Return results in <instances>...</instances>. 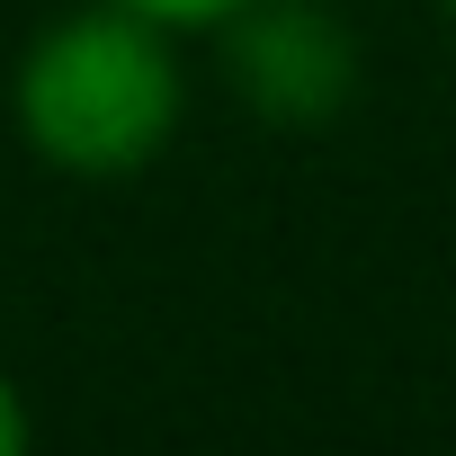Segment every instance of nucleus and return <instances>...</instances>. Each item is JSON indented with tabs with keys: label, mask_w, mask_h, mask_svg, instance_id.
<instances>
[{
	"label": "nucleus",
	"mask_w": 456,
	"mask_h": 456,
	"mask_svg": "<svg viewBox=\"0 0 456 456\" xmlns=\"http://www.w3.org/2000/svg\"><path fill=\"white\" fill-rule=\"evenodd\" d=\"M37 447V411H28V385L0 367V456H28Z\"/></svg>",
	"instance_id": "obj_4"
},
{
	"label": "nucleus",
	"mask_w": 456,
	"mask_h": 456,
	"mask_svg": "<svg viewBox=\"0 0 456 456\" xmlns=\"http://www.w3.org/2000/svg\"><path fill=\"white\" fill-rule=\"evenodd\" d=\"M117 10H134V19H152V28H170V37H215L242 0H117Z\"/></svg>",
	"instance_id": "obj_3"
},
{
	"label": "nucleus",
	"mask_w": 456,
	"mask_h": 456,
	"mask_svg": "<svg viewBox=\"0 0 456 456\" xmlns=\"http://www.w3.org/2000/svg\"><path fill=\"white\" fill-rule=\"evenodd\" d=\"M438 19H447V45H456V0H438Z\"/></svg>",
	"instance_id": "obj_5"
},
{
	"label": "nucleus",
	"mask_w": 456,
	"mask_h": 456,
	"mask_svg": "<svg viewBox=\"0 0 456 456\" xmlns=\"http://www.w3.org/2000/svg\"><path fill=\"white\" fill-rule=\"evenodd\" d=\"M215 63H224L233 108L278 134L340 126L367 81V45L331 0H242L215 28Z\"/></svg>",
	"instance_id": "obj_2"
},
{
	"label": "nucleus",
	"mask_w": 456,
	"mask_h": 456,
	"mask_svg": "<svg viewBox=\"0 0 456 456\" xmlns=\"http://www.w3.org/2000/svg\"><path fill=\"white\" fill-rule=\"evenodd\" d=\"M188 37L117 10V0H81L54 10L10 72V126L37 170L72 188H126L143 179L179 126H188Z\"/></svg>",
	"instance_id": "obj_1"
}]
</instances>
